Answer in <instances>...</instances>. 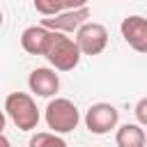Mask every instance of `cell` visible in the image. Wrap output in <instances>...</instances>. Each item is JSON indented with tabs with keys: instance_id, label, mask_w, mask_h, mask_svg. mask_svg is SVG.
Returning <instances> with one entry per match:
<instances>
[{
	"instance_id": "cell-9",
	"label": "cell",
	"mask_w": 147,
	"mask_h": 147,
	"mask_svg": "<svg viewBox=\"0 0 147 147\" xmlns=\"http://www.w3.org/2000/svg\"><path fill=\"white\" fill-rule=\"evenodd\" d=\"M53 37H55V32L48 30V28H44L41 23L39 25H28L21 32V46L30 55H46Z\"/></svg>"
},
{
	"instance_id": "cell-8",
	"label": "cell",
	"mask_w": 147,
	"mask_h": 147,
	"mask_svg": "<svg viewBox=\"0 0 147 147\" xmlns=\"http://www.w3.org/2000/svg\"><path fill=\"white\" fill-rule=\"evenodd\" d=\"M28 87L32 94L37 96H44V99H51L57 94L60 90V76L55 74V69H48V67H37L30 71L28 76Z\"/></svg>"
},
{
	"instance_id": "cell-13",
	"label": "cell",
	"mask_w": 147,
	"mask_h": 147,
	"mask_svg": "<svg viewBox=\"0 0 147 147\" xmlns=\"http://www.w3.org/2000/svg\"><path fill=\"white\" fill-rule=\"evenodd\" d=\"M133 113H136V119H138V124H140V126H147V96H142V99L136 103Z\"/></svg>"
},
{
	"instance_id": "cell-12",
	"label": "cell",
	"mask_w": 147,
	"mask_h": 147,
	"mask_svg": "<svg viewBox=\"0 0 147 147\" xmlns=\"http://www.w3.org/2000/svg\"><path fill=\"white\" fill-rule=\"evenodd\" d=\"M34 9H37L41 16H46V18H51V16H57V14L67 11L64 0H34Z\"/></svg>"
},
{
	"instance_id": "cell-10",
	"label": "cell",
	"mask_w": 147,
	"mask_h": 147,
	"mask_svg": "<svg viewBox=\"0 0 147 147\" xmlns=\"http://www.w3.org/2000/svg\"><path fill=\"white\" fill-rule=\"evenodd\" d=\"M117 147H147V133L140 124H122L115 131Z\"/></svg>"
},
{
	"instance_id": "cell-4",
	"label": "cell",
	"mask_w": 147,
	"mask_h": 147,
	"mask_svg": "<svg viewBox=\"0 0 147 147\" xmlns=\"http://www.w3.org/2000/svg\"><path fill=\"white\" fill-rule=\"evenodd\" d=\"M85 126L90 133L94 136H106L110 131H117V124H119V110L113 106V103H106V101H99V103H92L83 117Z\"/></svg>"
},
{
	"instance_id": "cell-5",
	"label": "cell",
	"mask_w": 147,
	"mask_h": 147,
	"mask_svg": "<svg viewBox=\"0 0 147 147\" xmlns=\"http://www.w3.org/2000/svg\"><path fill=\"white\" fill-rule=\"evenodd\" d=\"M74 39H76V44H78V48H80L83 55H99L108 46V30H106L103 23L90 21V23H85L76 32Z\"/></svg>"
},
{
	"instance_id": "cell-7",
	"label": "cell",
	"mask_w": 147,
	"mask_h": 147,
	"mask_svg": "<svg viewBox=\"0 0 147 147\" xmlns=\"http://www.w3.org/2000/svg\"><path fill=\"white\" fill-rule=\"evenodd\" d=\"M119 32L122 39L136 51V53H145L147 55V18L145 16H126L119 23Z\"/></svg>"
},
{
	"instance_id": "cell-3",
	"label": "cell",
	"mask_w": 147,
	"mask_h": 147,
	"mask_svg": "<svg viewBox=\"0 0 147 147\" xmlns=\"http://www.w3.org/2000/svg\"><path fill=\"white\" fill-rule=\"evenodd\" d=\"M44 57L51 62V67L55 71H71V69L78 67L83 53H80L76 39L67 37L64 32H55V37H53V41L48 46V53Z\"/></svg>"
},
{
	"instance_id": "cell-2",
	"label": "cell",
	"mask_w": 147,
	"mask_h": 147,
	"mask_svg": "<svg viewBox=\"0 0 147 147\" xmlns=\"http://www.w3.org/2000/svg\"><path fill=\"white\" fill-rule=\"evenodd\" d=\"M44 117H46V124L53 133H71L80 122V113H78L76 103L71 99H64V96L51 99Z\"/></svg>"
},
{
	"instance_id": "cell-1",
	"label": "cell",
	"mask_w": 147,
	"mask_h": 147,
	"mask_svg": "<svg viewBox=\"0 0 147 147\" xmlns=\"http://www.w3.org/2000/svg\"><path fill=\"white\" fill-rule=\"evenodd\" d=\"M5 113L21 131H32L39 124V108L28 92H9L5 99Z\"/></svg>"
},
{
	"instance_id": "cell-6",
	"label": "cell",
	"mask_w": 147,
	"mask_h": 147,
	"mask_svg": "<svg viewBox=\"0 0 147 147\" xmlns=\"http://www.w3.org/2000/svg\"><path fill=\"white\" fill-rule=\"evenodd\" d=\"M90 21H92V9H90V7H83V9H67V11L57 14V16L44 18L41 25L48 28V30H53V32H64V34L74 32V34H76V32H78L85 23H90Z\"/></svg>"
},
{
	"instance_id": "cell-15",
	"label": "cell",
	"mask_w": 147,
	"mask_h": 147,
	"mask_svg": "<svg viewBox=\"0 0 147 147\" xmlns=\"http://www.w3.org/2000/svg\"><path fill=\"white\" fill-rule=\"evenodd\" d=\"M0 147H11V145H9V138H7V136H2V138H0Z\"/></svg>"
},
{
	"instance_id": "cell-11",
	"label": "cell",
	"mask_w": 147,
	"mask_h": 147,
	"mask_svg": "<svg viewBox=\"0 0 147 147\" xmlns=\"http://www.w3.org/2000/svg\"><path fill=\"white\" fill-rule=\"evenodd\" d=\"M28 147H67L64 138H60V133H53V131H39L30 138Z\"/></svg>"
},
{
	"instance_id": "cell-14",
	"label": "cell",
	"mask_w": 147,
	"mask_h": 147,
	"mask_svg": "<svg viewBox=\"0 0 147 147\" xmlns=\"http://www.w3.org/2000/svg\"><path fill=\"white\" fill-rule=\"evenodd\" d=\"M87 2L90 0H64V7L67 9H83V7H87Z\"/></svg>"
}]
</instances>
